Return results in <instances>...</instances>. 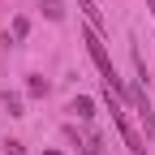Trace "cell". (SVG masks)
<instances>
[{
    "instance_id": "cell-9",
    "label": "cell",
    "mask_w": 155,
    "mask_h": 155,
    "mask_svg": "<svg viewBox=\"0 0 155 155\" xmlns=\"http://www.w3.org/2000/svg\"><path fill=\"white\" fill-rule=\"evenodd\" d=\"M82 155H99V138H95V134H91L86 142H82Z\"/></svg>"
},
{
    "instance_id": "cell-4",
    "label": "cell",
    "mask_w": 155,
    "mask_h": 155,
    "mask_svg": "<svg viewBox=\"0 0 155 155\" xmlns=\"http://www.w3.org/2000/svg\"><path fill=\"white\" fill-rule=\"evenodd\" d=\"M69 112H73V116H82V121H91V116H95V104L86 99V95H78V99L69 104Z\"/></svg>"
},
{
    "instance_id": "cell-12",
    "label": "cell",
    "mask_w": 155,
    "mask_h": 155,
    "mask_svg": "<svg viewBox=\"0 0 155 155\" xmlns=\"http://www.w3.org/2000/svg\"><path fill=\"white\" fill-rule=\"evenodd\" d=\"M43 155H61V151H43Z\"/></svg>"
},
{
    "instance_id": "cell-7",
    "label": "cell",
    "mask_w": 155,
    "mask_h": 155,
    "mask_svg": "<svg viewBox=\"0 0 155 155\" xmlns=\"http://www.w3.org/2000/svg\"><path fill=\"white\" fill-rule=\"evenodd\" d=\"M26 30H30V22H26V17H13V26H9V35H13V39H26Z\"/></svg>"
},
{
    "instance_id": "cell-11",
    "label": "cell",
    "mask_w": 155,
    "mask_h": 155,
    "mask_svg": "<svg viewBox=\"0 0 155 155\" xmlns=\"http://www.w3.org/2000/svg\"><path fill=\"white\" fill-rule=\"evenodd\" d=\"M147 5H151V13H155V0H147Z\"/></svg>"
},
{
    "instance_id": "cell-8",
    "label": "cell",
    "mask_w": 155,
    "mask_h": 155,
    "mask_svg": "<svg viewBox=\"0 0 155 155\" xmlns=\"http://www.w3.org/2000/svg\"><path fill=\"white\" fill-rule=\"evenodd\" d=\"M26 95H35V99L48 95V82H43V78H30V82H26Z\"/></svg>"
},
{
    "instance_id": "cell-5",
    "label": "cell",
    "mask_w": 155,
    "mask_h": 155,
    "mask_svg": "<svg viewBox=\"0 0 155 155\" xmlns=\"http://www.w3.org/2000/svg\"><path fill=\"white\" fill-rule=\"evenodd\" d=\"M78 9H82V13L91 17V26L99 30V22H104V13H99V5H95V0H78Z\"/></svg>"
},
{
    "instance_id": "cell-6",
    "label": "cell",
    "mask_w": 155,
    "mask_h": 155,
    "mask_svg": "<svg viewBox=\"0 0 155 155\" xmlns=\"http://www.w3.org/2000/svg\"><path fill=\"white\" fill-rule=\"evenodd\" d=\"M43 13L52 17V22H61V17H65V5H61V0H43Z\"/></svg>"
},
{
    "instance_id": "cell-3",
    "label": "cell",
    "mask_w": 155,
    "mask_h": 155,
    "mask_svg": "<svg viewBox=\"0 0 155 155\" xmlns=\"http://www.w3.org/2000/svg\"><path fill=\"white\" fill-rule=\"evenodd\" d=\"M125 95H129L134 112L142 116V125H147V138L155 142V112H151V104H147V91H142V86H134V91H125Z\"/></svg>"
},
{
    "instance_id": "cell-2",
    "label": "cell",
    "mask_w": 155,
    "mask_h": 155,
    "mask_svg": "<svg viewBox=\"0 0 155 155\" xmlns=\"http://www.w3.org/2000/svg\"><path fill=\"white\" fill-rule=\"evenodd\" d=\"M108 112H112V125L121 129V138H125V147H129V155H147V142L134 134V125H129V116H125V108H121V95H112L108 91Z\"/></svg>"
},
{
    "instance_id": "cell-10",
    "label": "cell",
    "mask_w": 155,
    "mask_h": 155,
    "mask_svg": "<svg viewBox=\"0 0 155 155\" xmlns=\"http://www.w3.org/2000/svg\"><path fill=\"white\" fill-rule=\"evenodd\" d=\"M9 155H26V151H22V142H9Z\"/></svg>"
},
{
    "instance_id": "cell-1",
    "label": "cell",
    "mask_w": 155,
    "mask_h": 155,
    "mask_svg": "<svg viewBox=\"0 0 155 155\" xmlns=\"http://www.w3.org/2000/svg\"><path fill=\"white\" fill-rule=\"evenodd\" d=\"M82 43H86V52H91V61H95V69H99V78H104V86L112 91V95H125V86H121V78H116V65H112V56H108V48H104V39H99V30H86L82 35Z\"/></svg>"
}]
</instances>
